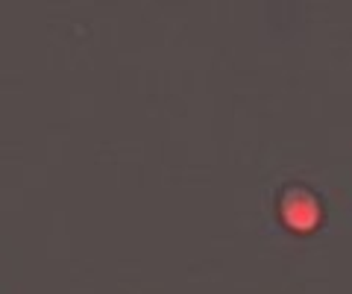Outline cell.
<instances>
[{
  "mask_svg": "<svg viewBox=\"0 0 352 294\" xmlns=\"http://www.w3.org/2000/svg\"><path fill=\"white\" fill-rule=\"evenodd\" d=\"M279 209H282L285 224L294 227V230H300V233H308L317 221H320V203H317L311 194L302 191V189H288L285 191Z\"/></svg>",
  "mask_w": 352,
  "mask_h": 294,
  "instance_id": "cell-1",
  "label": "cell"
}]
</instances>
